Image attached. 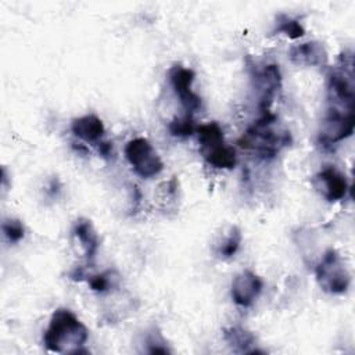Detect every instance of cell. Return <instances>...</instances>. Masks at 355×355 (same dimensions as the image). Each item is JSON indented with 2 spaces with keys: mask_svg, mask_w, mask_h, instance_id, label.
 <instances>
[{
  "mask_svg": "<svg viewBox=\"0 0 355 355\" xmlns=\"http://www.w3.org/2000/svg\"><path fill=\"white\" fill-rule=\"evenodd\" d=\"M125 157L136 175L144 179L157 176L164 169V162L153 144L144 137H135L125 146Z\"/></svg>",
  "mask_w": 355,
  "mask_h": 355,
  "instance_id": "5b68a950",
  "label": "cell"
},
{
  "mask_svg": "<svg viewBox=\"0 0 355 355\" xmlns=\"http://www.w3.org/2000/svg\"><path fill=\"white\" fill-rule=\"evenodd\" d=\"M98 153L103 155V157H110L111 153H112V146L111 143H105V141H100L98 143Z\"/></svg>",
  "mask_w": 355,
  "mask_h": 355,
  "instance_id": "7402d4cb",
  "label": "cell"
},
{
  "mask_svg": "<svg viewBox=\"0 0 355 355\" xmlns=\"http://www.w3.org/2000/svg\"><path fill=\"white\" fill-rule=\"evenodd\" d=\"M355 126V112L344 111L337 108H327V112L322 121V128L319 132V143L323 147H331L354 133Z\"/></svg>",
  "mask_w": 355,
  "mask_h": 355,
  "instance_id": "8992f818",
  "label": "cell"
},
{
  "mask_svg": "<svg viewBox=\"0 0 355 355\" xmlns=\"http://www.w3.org/2000/svg\"><path fill=\"white\" fill-rule=\"evenodd\" d=\"M71 130L78 139L86 143H98L104 136L105 128L103 121L97 115L87 114L75 118L71 123Z\"/></svg>",
  "mask_w": 355,
  "mask_h": 355,
  "instance_id": "4fadbf2b",
  "label": "cell"
},
{
  "mask_svg": "<svg viewBox=\"0 0 355 355\" xmlns=\"http://www.w3.org/2000/svg\"><path fill=\"white\" fill-rule=\"evenodd\" d=\"M237 143L240 147L254 151L258 157L270 159L291 143V135L288 130L277 126V118L275 114L263 111L243 133Z\"/></svg>",
  "mask_w": 355,
  "mask_h": 355,
  "instance_id": "7a4b0ae2",
  "label": "cell"
},
{
  "mask_svg": "<svg viewBox=\"0 0 355 355\" xmlns=\"http://www.w3.org/2000/svg\"><path fill=\"white\" fill-rule=\"evenodd\" d=\"M168 78H169V83L173 89V92L179 97V101L183 105L184 111L187 114H193L197 110H200L201 98L191 89L194 78H196L194 71L178 64L169 69Z\"/></svg>",
  "mask_w": 355,
  "mask_h": 355,
  "instance_id": "52a82bcc",
  "label": "cell"
},
{
  "mask_svg": "<svg viewBox=\"0 0 355 355\" xmlns=\"http://www.w3.org/2000/svg\"><path fill=\"white\" fill-rule=\"evenodd\" d=\"M327 98L331 108L355 110L354 60L349 51H344L340 55L337 65L327 75Z\"/></svg>",
  "mask_w": 355,
  "mask_h": 355,
  "instance_id": "3957f363",
  "label": "cell"
},
{
  "mask_svg": "<svg viewBox=\"0 0 355 355\" xmlns=\"http://www.w3.org/2000/svg\"><path fill=\"white\" fill-rule=\"evenodd\" d=\"M262 287L263 283L258 275L248 269L243 270L239 275H236L232 282V298L237 305L248 308L258 298V295L262 291Z\"/></svg>",
  "mask_w": 355,
  "mask_h": 355,
  "instance_id": "30bf717a",
  "label": "cell"
},
{
  "mask_svg": "<svg viewBox=\"0 0 355 355\" xmlns=\"http://www.w3.org/2000/svg\"><path fill=\"white\" fill-rule=\"evenodd\" d=\"M240 243H241V232L237 226H232L229 234L225 237V240L218 247V254L222 258H230L237 252Z\"/></svg>",
  "mask_w": 355,
  "mask_h": 355,
  "instance_id": "ac0fdd59",
  "label": "cell"
},
{
  "mask_svg": "<svg viewBox=\"0 0 355 355\" xmlns=\"http://www.w3.org/2000/svg\"><path fill=\"white\" fill-rule=\"evenodd\" d=\"M225 341L233 348L236 352H250V347L255 344V337L251 331L240 327V326H232L225 329L223 331Z\"/></svg>",
  "mask_w": 355,
  "mask_h": 355,
  "instance_id": "9a60e30c",
  "label": "cell"
},
{
  "mask_svg": "<svg viewBox=\"0 0 355 355\" xmlns=\"http://www.w3.org/2000/svg\"><path fill=\"white\" fill-rule=\"evenodd\" d=\"M112 273L111 272H104V273H98V275H93L87 279V283L90 286V288L93 291L97 293H104L110 288V286H112V280L114 277H111Z\"/></svg>",
  "mask_w": 355,
  "mask_h": 355,
  "instance_id": "ffe728a7",
  "label": "cell"
},
{
  "mask_svg": "<svg viewBox=\"0 0 355 355\" xmlns=\"http://www.w3.org/2000/svg\"><path fill=\"white\" fill-rule=\"evenodd\" d=\"M315 186L320 191V194L330 202L343 200L349 189L345 176L334 166L323 168L315 176Z\"/></svg>",
  "mask_w": 355,
  "mask_h": 355,
  "instance_id": "8fae6325",
  "label": "cell"
},
{
  "mask_svg": "<svg viewBox=\"0 0 355 355\" xmlns=\"http://www.w3.org/2000/svg\"><path fill=\"white\" fill-rule=\"evenodd\" d=\"M288 55L293 62L309 67H323L327 64L329 60L324 46L319 42H306L302 44H297L290 49Z\"/></svg>",
  "mask_w": 355,
  "mask_h": 355,
  "instance_id": "7c38bea8",
  "label": "cell"
},
{
  "mask_svg": "<svg viewBox=\"0 0 355 355\" xmlns=\"http://www.w3.org/2000/svg\"><path fill=\"white\" fill-rule=\"evenodd\" d=\"M89 337L86 326L78 316L67 309L58 308L53 312L49 326L43 334V344L51 352L85 354L83 349Z\"/></svg>",
  "mask_w": 355,
  "mask_h": 355,
  "instance_id": "6da1fadb",
  "label": "cell"
},
{
  "mask_svg": "<svg viewBox=\"0 0 355 355\" xmlns=\"http://www.w3.org/2000/svg\"><path fill=\"white\" fill-rule=\"evenodd\" d=\"M72 234L76 237L79 244L83 248L85 257L89 262H92L98 250V236L89 219H78L72 227Z\"/></svg>",
  "mask_w": 355,
  "mask_h": 355,
  "instance_id": "5bb4252c",
  "label": "cell"
},
{
  "mask_svg": "<svg viewBox=\"0 0 355 355\" xmlns=\"http://www.w3.org/2000/svg\"><path fill=\"white\" fill-rule=\"evenodd\" d=\"M252 79L259 90V111H270V105L276 93L282 87V73L276 64H266L262 68H254Z\"/></svg>",
  "mask_w": 355,
  "mask_h": 355,
  "instance_id": "ba28073f",
  "label": "cell"
},
{
  "mask_svg": "<svg viewBox=\"0 0 355 355\" xmlns=\"http://www.w3.org/2000/svg\"><path fill=\"white\" fill-rule=\"evenodd\" d=\"M150 348H148V352L151 354H166L169 352V349L166 348V345H164V340L159 337V336H151L148 340H147Z\"/></svg>",
  "mask_w": 355,
  "mask_h": 355,
  "instance_id": "44dd1931",
  "label": "cell"
},
{
  "mask_svg": "<svg viewBox=\"0 0 355 355\" xmlns=\"http://www.w3.org/2000/svg\"><path fill=\"white\" fill-rule=\"evenodd\" d=\"M3 233L8 241L18 243L25 234V229L18 219H7L3 222Z\"/></svg>",
  "mask_w": 355,
  "mask_h": 355,
  "instance_id": "d6986e66",
  "label": "cell"
},
{
  "mask_svg": "<svg viewBox=\"0 0 355 355\" xmlns=\"http://www.w3.org/2000/svg\"><path fill=\"white\" fill-rule=\"evenodd\" d=\"M315 275L320 288L329 294H343L348 290L351 283V275L341 255L333 248L324 251L316 265Z\"/></svg>",
  "mask_w": 355,
  "mask_h": 355,
  "instance_id": "277c9868",
  "label": "cell"
},
{
  "mask_svg": "<svg viewBox=\"0 0 355 355\" xmlns=\"http://www.w3.org/2000/svg\"><path fill=\"white\" fill-rule=\"evenodd\" d=\"M168 129L176 137H187V136H191L197 130V126L193 119V114L186 112L183 116L173 118L169 122Z\"/></svg>",
  "mask_w": 355,
  "mask_h": 355,
  "instance_id": "e0dca14e",
  "label": "cell"
},
{
  "mask_svg": "<svg viewBox=\"0 0 355 355\" xmlns=\"http://www.w3.org/2000/svg\"><path fill=\"white\" fill-rule=\"evenodd\" d=\"M275 32L283 33V35L288 36L290 39H298V37L304 36L305 29H304V26L301 25L300 21H297V19L288 17V15L280 14L276 18Z\"/></svg>",
  "mask_w": 355,
  "mask_h": 355,
  "instance_id": "2e32d148",
  "label": "cell"
},
{
  "mask_svg": "<svg viewBox=\"0 0 355 355\" xmlns=\"http://www.w3.org/2000/svg\"><path fill=\"white\" fill-rule=\"evenodd\" d=\"M200 151L208 165L216 169H232L237 164L236 150L225 143V136L212 137L200 143Z\"/></svg>",
  "mask_w": 355,
  "mask_h": 355,
  "instance_id": "9c48e42d",
  "label": "cell"
}]
</instances>
